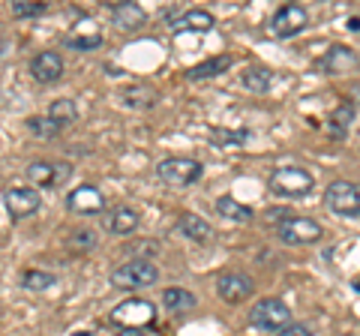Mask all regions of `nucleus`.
<instances>
[{
    "instance_id": "1",
    "label": "nucleus",
    "mask_w": 360,
    "mask_h": 336,
    "mask_svg": "<svg viewBox=\"0 0 360 336\" xmlns=\"http://www.w3.org/2000/svg\"><path fill=\"white\" fill-rule=\"evenodd\" d=\"M312 186H315V177L307 168H297V165L276 168V172L270 174V189L283 198H303L312 193Z\"/></svg>"
},
{
    "instance_id": "2",
    "label": "nucleus",
    "mask_w": 360,
    "mask_h": 336,
    "mask_svg": "<svg viewBox=\"0 0 360 336\" xmlns=\"http://www.w3.org/2000/svg\"><path fill=\"white\" fill-rule=\"evenodd\" d=\"M111 285L117 288H141V285H153L160 279V271H156L153 261H144V259H132L127 264H120L111 271Z\"/></svg>"
},
{
    "instance_id": "3",
    "label": "nucleus",
    "mask_w": 360,
    "mask_h": 336,
    "mask_svg": "<svg viewBox=\"0 0 360 336\" xmlns=\"http://www.w3.org/2000/svg\"><path fill=\"white\" fill-rule=\"evenodd\" d=\"M276 234H279V240L288 243V246H309V243H319L324 238V228L315 219L288 217L276 226Z\"/></svg>"
},
{
    "instance_id": "4",
    "label": "nucleus",
    "mask_w": 360,
    "mask_h": 336,
    "mask_svg": "<svg viewBox=\"0 0 360 336\" xmlns=\"http://www.w3.org/2000/svg\"><path fill=\"white\" fill-rule=\"evenodd\" d=\"M201 172H205V165L198 160H186V156H172V160H162L156 165V174H160V181L168 183V186H189L195 183Z\"/></svg>"
},
{
    "instance_id": "5",
    "label": "nucleus",
    "mask_w": 360,
    "mask_h": 336,
    "mask_svg": "<svg viewBox=\"0 0 360 336\" xmlns=\"http://www.w3.org/2000/svg\"><path fill=\"white\" fill-rule=\"evenodd\" d=\"M324 201L340 217H360V186L352 181H333L324 189Z\"/></svg>"
},
{
    "instance_id": "6",
    "label": "nucleus",
    "mask_w": 360,
    "mask_h": 336,
    "mask_svg": "<svg viewBox=\"0 0 360 336\" xmlns=\"http://www.w3.org/2000/svg\"><path fill=\"white\" fill-rule=\"evenodd\" d=\"M250 318H252V324L258 330H283V328L291 324V312H288V306L283 304V300L264 297V300H258V304L252 306Z\"/></svg>"
},
{
    "instance_id": "7",
    "label": "nucleus",
    "mask_w": 360,
    "mask_h": 336,
    "mask_svg": "<svg viewBox=\"0 0 360 336\" xmlns=\"http://www.w3.org/2000/svg\"><path fill=\"white\" fill-rule=\"evenodd\" d=\"M108 318H111V324H120V328H141V324H150L156 318V309H153L150 300L129 297L111 309Z\"/></svg>"
},
{
    "instance_id": "8",
    "label": "nucleus",
    "mask_w": 360,
    "mask_h": 336,
    "mask_svg": "<svg viewBox=\"0 0 360 336\" xmlns=\"http://www.w3.org/2000/svg\"><path fill=\"white\" fill-rule=\"evenodd\" d=\"M309 25V15L307 9H303L300 4H285L276 9V15L270 18V30H274V37H297V33H303Z\"/></svg>"
},
{
    "instance_id": "9",
    "label": "nucleus",
    "mask_w": 360,
    "mask_h": 336,
    "mask_svg": "<svg viewBox=\"0 0 360 336\" xmlns=\"http://www.w3.org/2000/svg\"><path fill=\"white\" fill-rule=\"evenodd\" d=\"M72 177V165L70 162H49V160H37L27 165V181L33 186H63Z\"/></svg>"
},
{
    "instance_id": "10",
    "label": "nucleus",
    "mask_w": 360,
    "mask_h": 336,
    "mask_svg": "<svg viewBox=\"0 0 360 336\" xmlns=\"http://www.w3.org/2000/svg\"><path fill=\"white\" fill-rule=\"evenodd\" d=\"M4 205H6L13 219H27L30 214L39 210L42 198H39L37 189H30V186H9L4 193Z\"/></svg>"
},
{
    "instance_id": "11",
    "label": "nucleus",
    "mask_w": 360,
    "mask_h": 336,
    "mask_svg": "<svg viewBox=\"0 0 360 336\" xmlns=\"http://www.w3.org/2000/svg\"><path fill=\"white\" fill-rule=\"evenodd\" d=\"M252 279L246 273H238V271H229V273H219L217 279V295L225 304H243V300L252 297Z\"/></svg>"
},
{
    "instance_id": "12",
    "label": "nucleus",
    "mask_w": 360,
    "mask_h": 336,
    "mask_svg": "<svg viewBox=\"0 0 360 336\" xmlns=\"http://www.w3.org/2000/svg\"><path fill=\"white\" fill-rule=\"evenodd\" d=\"M66 205H70L72 214H84V217L103 214V210H105V195L99 193L96 186L84 183V186H78V189H72V193L66 195Z\"/></svg>"
},
{
    "instance_id": "13",
    "label": "nucleus",
    "mask_w": 360,
    "mask_h": 336,
    "mask_svg": "<svg viewBox=\"0 0 360 336\" xmlns=\"http://www.w3.org/2000/svg\"><path fill=\"white\" fill-rule=\"evenodd\" d=\"M30 75L37 78V82H42V84L58 82V78L63 75V58L58 51H39L37 58L30 60Z\"/></svg>"
},
{
    "instance_id": "14",
    "label": "nucleus",
    "mask_w": 360,
    "mask_h": 336,
    "mask_svg": "<svg viewBox=\"0 0 360 336\" xmlns=\"http://www.w3.org/2000/svg\"><path fill=\"white\" fill-rule=\"evenodd\" d=\"M357 66H360L357 54H354V49H348V46H333L321 60V70L330 72V75H342L348 70H357Z\"/></svg>"
},
{
    "instance_id": "15",
    "label": "nucleus",
    "mask_w": 360,
    "mask_h": 336,
    "mask_svg": "<svg viewBox=\"0 0 360 336\" xmlns=\"http://www.w3.org/2000/svg\"><path fill=\"white\" fill-rule=\"evenodd\" d=\"M111 21H115L117 30H139L144 27V21H148V13L139 6V4H115L111 6Z\"/></svg>"
},
{
    "instance_id": "16",
    "label": "nucleus",
    "mask_w": 360,
    "mask_h": 336,
    "mask_svg": "<svg viewBox=\"0 0 360 336\" xmlns=\"http://www.w3.org/2000/svg\"><path fill=\"white\" fill-rule=\"evenodd\" d=\"M177 228H180L184 238H189L193 243H210L213 240V226H210L207 219L195 217V214H184V217H180Z\"/></svg>"
},
{
    "instance_id": "17",
    "label": "nucleus",
    "mask_w": 360,
    "mask_h": 336,
    "mask_svg": "<svg viewBox=\"0 0 360 336\" xmlns=\"http://www.w3.org/2000/svg\"><path fill=\"white\" fill-rule=\"evenodd\" d=\"M174 30L177 33H207L213 30V15L207 9H189V13H184L174 21Z\"/></svg>"
},
{
    "instance_id": "18",
    "label": "nucleus",
    "mask_w": 360,
    "mask_h": 336,
    "mask_svg": "<svg viewBox=\"0 0 360 336\" xmlns=\"http://www.w3.org/2000/svg\"><path fill=\"white\" fill-rule=\"evenodd\" d=\"M105 228H108L111 234H132L135 228H139V214H135L132 207L120 205V207H115V210H111V214L105 217Z\"/></svg>"
},
{
    "instance_id": "19",
    "label": "nucleus",
    "mask_w": 360,
    "mask_h": 336,
    "mask_svg": "<svg viewBox=\"0 0 360 336\" xmlns=\"http://www.w3.org/2000/svg\"><path fill=\"white\" fill-rule=\"evenodd\" d=\"M231 58L229 54H217V58H207L205 63H198V66H193L186 75L193 78V82H198V78H217V75H222V72H229L231 70Z\"/></svg>"
},
{
    "instance_id": "20",
    "label": "nucleus",
    "mask_w": 360,
    "mask_h": 336,
    "mask_svg": "<svg viewBox=\"0 0 360 336\" xmlns=\"http://www.w3.org/2000/svg\"><path fill=\"white\" fill-rule=\"evenodd\" d=\"M240 84L252 93H267L270 84H274V72H270L267 66H250V70L240 75Z\"/></svg>"
},
{
    "instance_id": "21",
    "label": "nucleus",
    "mask_w": 360,
    "mask_h": 336,
    "mask_svg": "<svg viewBox=\"0 0 360 336\" xmlns=\"http://www.w3.org/2000/svg\"><path fill=\"white\" fill-rule=\"evenodd\" d=\"M352 120H354V105H352V103H342V105L330 115V120H328L330 138H345V136H348V127H352Z\"/></svg>"
},
{
    "instance_id": "22",
    "label": "nucleus",
    "mask_w": 360,
    "mask_h": 336,
    "mask_svg": "<svg viewBox=\"0 0 360 336\" xmlns=\"http://www.w3.org/2000/svg\"><path fill=\"white\" fill-rule=\"evenodd\" d=\"M162 306L172 309V312H186V309L195 306V295H193V291H186V288L172 285V288L162 291Z\"/></svg>"
},
{
    "instance_id": "23",
    "label": "nucleus",
    "mask_w": 360,
    "mask_h": 336,
    "mask_svg": "<svg viewBox=\"0 0 360 336\" xmlns=\"http://www.w3.org/2000/svg\"><path fill=\"white\" fill-rule=\"evenodd\" d=\"M217 214L225 217V219H231V222H250L252 219V207L240 205V201L231 198V195H222L217 201Z\"/></svg>"
},
{
    "instance_id": "24",
    "label": "nucleus",
    "mask_w": 360,
    "mask_h": 336,
    "mask_svg": "<svg viewBox=\"0 0 360 336\" xmlns=\"http://www.w3.org/2000/svg\"><path fill=\"white\" fill-rule=\"evenodd\" d=\"M75 117H78V108H75L72 99H54L51 108H49V120L58 123L60 129L70 127V123H75Z\"/></svg>"
},
{
    "instance_id": "25",
    "label": "nucleus",
    "mask_w": 360,
    "mask_h": 336,
    "mask_svg": "<svg viewBox=\"0 0 360 336\" xmlns=\"http://www.w3.org/2000/svg\"><path fill=\"white\" fill-rule=\"evenodd\" d=\"M21 285L27 291H49L51 285H58V276L54 273H45V271H27L21 276Z\"/></svg>"
},
{
    "instance_id": "26",
    "label": "nucleus",
    "mask_w": 360,
    "mask_h": 336,
    "mask_svg": "<svg viewBox=\"0 0 360 336\" xmlns=\"http://www.w3.org/2000/svg\"><path fill=\"white\" fill-rule=\"evenodd\" d=\"M250 138V132L246 129H238V132H231V129H213V144H217V148H240V144Z\"/></svg>"
},
{
    "instance_id": "27",
    "label": "nucleus",
    "mask_w": 360,
    "mask_h": 336,
    "mask_svg": "<svg viewBox=\"0 0 360 336\" xmlns=\"http://www.w3.org/2000/svg\"><path fill=\"white\" fill-rule=\"evenodd\" d=\"M27 129L33 132V136H39V138H54L60 132L58 123H51L49 117H30L27 120Z\"/></svg>"
},
{
    "instance_id": "28",
    "label": "nucleus",
    "mask_w": 360,
    "mask_h": 336,
    "mask_svg": "<svg viewBox=\"0 0 360 336\" xmlns=\"http://www.w3.org/2000/svg\"><path fill=\"white\" fill-rule=\"evenodd\" d=\"M45 13V4H39V0H15L13 4V15L15 18H33Z\"/></svg>"
},
{
    "instance_id": "29",
    "label": "nucleus",
    "mask_w": 360,
    "mask_h": 336,
    "mask_svg": "<svg viewBox=\"0 0 360 336\" xmlns=\"http://www.w3.org/2000/svg\"><path fill=\"white\" fill-rule=\"evenodd\" d=\"M72 246H75V250H84V252H90V250H94V246H96V234L94 231H75L72 234Z\"/></svg>"
},
{
    "instance_id": "30",
    "label": "nucleus",
    "mask_w": 360,
    "mask_h": 336,
    "mask_svg": "<svg viewBox=\"0 0 360 336\" xmlns=\"http://www.w3.org/2000/svg\"><path fill=\"white\" fill-rule=\"evenodd\" d=\"M96 46H103V37H72L70 39V49H78V51H87V49H96Z\"/></svg>"
},
{
    "instance_id": "31",
    "label": "nucleus",
    "mask_w": 360,
    "mask_h": 336,
    "mask_svg": "<svg viewBox=\"0 0 360 336\" xmlns=\"http://www.w3.org/2000/svg\"><path fill=\"white\" fill-rule=\"evenodd\" d=\"M276 336H312V330L307 328V324H288V328H283Z\"/></svg>"
},
{
    "instance_id": "32",
    "label": "nucleus",
    "mask_w": 360,
    "mask_h": 336,
    "mask_svg": "<svg viewBox=\"0 0 360 336\" xmlns=\"http://www.w3.org/2000/svg\"><path fill=\"white\" fill-rule=\"evenodd\" d=\"M115 336H148V333H144L141 328H120Z\"/></svg>"
},
{
    "instance_id": "33",
    "label": "nucleus",
    "mask_w": 360,
    "mask_h": 336,
    "mask_svg": "<svg viewBox=\"0 0 360 336\" xmlns=\"http://www.w3.org/2000/svg\"><path fill=\"white\" fill-rule=\"evenodd\" d=\"M352 30H360V18H352V25H348Z\"/></svg>"
}]
</instances>
